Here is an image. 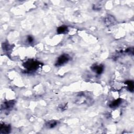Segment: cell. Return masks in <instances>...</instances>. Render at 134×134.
<instances>
[{
	"instance_id": "6da1fadb",
	"label": "cell",
	"mask_w": 134,
	"mask_h": 134,
	"mask_svg": "<svg viewBox=\"0 0 134 134\" xmlns=\"http://www.w3.org/2000/svg\"><path fill=\"white\" fill-rule=\"evenodd\" d=\"M40 64L41 63L39 62L31 59L24 62L23 65L27 71L33 72L38 69Z\"/></svg>"
},
{
	"instance_id": "7a4b0ae2",
	"label": "cell",
	"mask_w": 134,
	"mask_h": 134,
	"mask_svg": "<svg viewBox=\"0 0 134 134\" xmlns=\"http://www.w3.org/2000/svg\"><path fill=\"white\" fill-rule=\"evenodd\" d=\"M70 60V57L68 54H62L59 57L56 62L55 65L59 66L66 63Z\"/></svg>"
},
{
	"instance_id": "3957f363",
	"label": "cell",
	"mask_w": 134,
	"mask_h": 134,
	"mask_svg": "<svg viewBox=\"0 0 134 134\" xmlns=\"http://www.w3.org/2000/svg\"><path fill=\"white\" fill-rule=\"evenodd\" d=\"M11 131V127L10 125L1 124L0 126V133H9Z\"/></svg>"
},
{
	"instance_id": "277c9868",
	"label": "cell",
	"mask_w": 134,
	"mask_h": 134,
	"mask_svg": "<svg viewBox=\"0 0 134 134\" xmlns=\"http://www.w3.org/2000/svg\"><path fill=\"white\" fill-rule=\"evenodd\" d=\"M15 103V102L14 100L5 102L2 105L1 108L5 110L11 109L14 106Z\"/></svg>"
},
{
	"instance_id": "5b68a950",
	"label": "cell",
	"mask_w": 134,
	"mask_h": 134,
	"mask_svg": "<svg viewBox=\"0 0 134 134\" xmlns=\"http://www.w3.org/2000/svg\"><path fill=\"white\" fill-rule=\"evenodd\" d=\"M91 69L96 73H97L98 74H101L102 73V72L104 71V66L102 64L101 65L94 64L92 66Z\"/></svg>"
},
{
	"instance_id": "8992f818",
	"label": "cell",
	"mask_w": 134,
	"mask_h": 134,
	"mask_svg": "<svg viewBox=\"0 0 134 134\" xmlns=\"http://www.w3.org/2000/svg\"><path fill=\"white\" fill-rule=\"evenodd\" d=\"M58 124V122L55 120H51L46 123V127L48 128L51 129L55 127Z\"/></svg>"
},
{
	"instance_id": "52a82bcc",
	"label": "cell",
	"mask_w": 134,
	"mask_h": 134,
	"mask_svg": "<svg viewBox=\"0 0 134 134\" xmlns=\"http://www.w3.org/2000/svg\"><path fill=\"white\" fill-rule=\"evenodd\" d=\"M115 21L116 20L115 18L113 16H111L110 15L107 16L105 20V23H106V25L108 26L111 25H114L115 23Z\"/></svg>"
},
{
	"instance_id": "ba28073f",
	"label": "cell",
	"mask_w": 134,
	"mask_h": 134,
	"mask_svg": "<svg viewBox=\"0 0 134 134\" xmlns=\"http://www.w3.org/2000/svg\"><path fill=\"white\" fill-rule=\"evenodd\" d=\"M122 100L121 99H118L115 100L114 101L111 102L110 104L109 107L111 108L117 107L118 106L120 105V104L122 103Z\"/></svg>"
},
{
	"instance_id": "9c48e42d",
	"label": "cell",
	"mask_w": 134,
	"mask_h": 134,
	"mask_svg": "<svg viewBox=\"0 0 134 134\" xmlns=\"http://www.w3.org/2000/svg\"><path fill=\"white\" fill-rule=\"evenodd\" d=\"M68 28L67 26H61L57 28V33L59 34H64L67 32V31H68Z\"/></svg>"
},
{
	"instance_id": "30bf717a",
	"label": "cell",
	"mask_w": 134,
	"mask_h": 134,
	"mask_svg": "<svg viewBox=\"0 0 134 134\" xmlns=\"http://www.w3.org/2000/svg\"><path fill=\"white\" fill-rule=\"evenodd\" d=\"M125 84L126 85H127V86H128L127 88L128 89V90L129 91H130V92H133V88H134L133 81H127L126 82Z\"/></svg>"
},
{
	"instance_id": "8fae6325",
	"label": "cell",
	"mask_w": 134,
	"mask_h": 134,
	"mask_svg": "<svg viewBox=\"0 0 134 134\" xmlns=\"http://www.w3.org/2000/svg\"><path fill=\"white\" fill-rule=\"evenodd\" d=\"M3 48L5 51H9L11 49V46L8 43H4L3 45Z\"/></svg>"
},
{
	"instance_id": "7c38bea8",
	"label": "cell",
	"mask_w": 134,
	"mask_h": 134,
	"mask_svg": "<svg viewBox=\"0 0 134 134\" xmlns=\"http://www.w3.org/2000/svg\"><path fill=\"white\" fill-rule=\"evenodd\" d=\"M27 41H28V42L29 43H32L34 41V38L31 36H28V37H27Z\"/></svg>"
}]
</instances>
